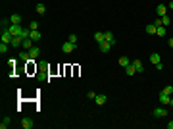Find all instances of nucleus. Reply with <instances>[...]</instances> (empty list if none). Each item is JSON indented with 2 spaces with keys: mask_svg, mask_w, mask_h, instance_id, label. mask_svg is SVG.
I'll return each mask as SVG.
<instances>
[{
  "mask_svg": "<svg viewBox=\"0 0 173 129\" xmlns=\"http://www.w3.org/2000/svg\"><path fill=\"white\" fill-rule=\"evenodd\" d=\"M21 29H23V27H21V25H19V23H12V25H10V27H8V31H10V33H12V35H13V37H18V35H19V33H21Z\"/></svg>",
  "mask_w": 173,
  "mask_h": 129,
  "instance_id": "f257e3e1",
  "label": "nucleus"
},
{
  "mask_svg": "<svg viewBox=\"0 0 173 129\" xmlns=\"http://www.w3.org/2000/svg\"><path fill=\"white\" fill-rule=\"evenodd\" d=\"M21 127L23 129H33L35 127V122H33L31 118H23V120H21Z\"/></svg>",
  "mask_w": 173,
  "mask_h": 129,
  "instance_id": "f03ea898",
  "label": "nucleus"
},
{
  "mask_svg": "<svg viewBox=\"0 0 173 129\" xmlns=\"http://www.w3.org/2000/svg\"><path fill=\"white\" fill-rule=\"evenodd\" d=\"M77 46H79V45H73V43L67 41V43H64V46H62V52H65V54H67V52H73Z\"/></svg>",
  "mask_w": 173,
  "mask_h": 129,
  "instance_id": "7ed1b4c3",
  "label": "nucleus"
},
{
  "mask_svg": "<svg viewBox=\"0 0 173 129\" xmlns=\"http://www.w3.org/2000/svg\"><path fill=\"white\" fill-rule=\"evenodd\" d=\"M10 46H13V48H19V46H23V37H13L12 43H10Z\"/></svg>",
  "mask_w": 173,
  "mask_h": 129,
  "instance_id": "20e7f679",
  "label": "nucleus"
},
{
  "mask_svg": "<svg viewBox=\"0 0 173 129\" xmlns=\"http://www.w3.org/2000/svg\"><path fill=\"white\" fill-rule=\"evenodd\" d=\"M131 64L135 66L137 73H144V66H142V62H141V60H131Z\"/></svg>",
  "mask_w": 173,
  "mask_h": 129,
  "instance_id": "39448f33",
  "label": "nucleus"
},
{
  "mask_svg": "<svg viewBox=\"0 0 173 129\" xmlns=\"http://www.w3.org/2000/svg\"><path fill=\"white\" fill-rule=\"evenodd\" d=\"M156 118H166L167 116V108H154V112H152Z\"/></svg>",
  "mask_w": 173,
  "mask_h": 129,
  "instance_id": "423d86ee",
  "label": "nucleus"
},
{
  "mask_svg": "<svg viewBox=\"0 0 173 129\" xmlns=\"http://www.w3.org/2000/svg\"><path fill=\"white\" fill-rule=\"evenodd\" d=\"M156 14H158L160 18L167 16V6H166V4H158V8H156Z\"/></svg>",
  "mask_w": 173,
  "mask_h": 129,
  "instance_id": "0eeeda50",
  "label": "nucleus"
},
{
  "mask_svg": "<svg viewBox=\"0 0 173 129\" xmlns=\"http://www.w3.org/2000/svg\"><path fill=\"white\" fill-rule=\"evenodd\" d=\"M112 43H108V41H102L100 45H98V48H100V52H110V48H112Z\"/></svg>",
  "mask_w": 173,
  "mask_h": 129,
  "instance_id": "6e6552de",
  "label": "nucleus"
},
{
  "mask_svg": "<svg viewBox=\"0 0 173 129\" xmlns=\"http://www.w3.org/2000/svg\"><path fill=\"white\" fill-rule=\"evenodd\" d=\"M150 62H152L154 66L162 64V58H160V54H158V52H152V54H150Z\"/></svg>",
  "mask_w": 173,
  "mask_h": 129,
  "instance_id": "1a4fd4ad",
  "label": "nucleus"
},
{
  "mask_svg": "<svg viewBox=\"0 0 173 129\" xmlns=\"http://www.w3.org/2000/svg\"><path fill=\"white\" fill-rule=\"evenodd\" d=\"M29 54H31V60H37L38 56H40V48H38V46H33L31 50H29Z\"/></svg>",
  "mask_w": 173,
  "mask_h": 129,
  "instance_id": "9d476101",
  "label": "nucleus"
},
{
  "mask_svg": "<svg viewBox=\"0 0 173 129\" xmlns=\"http://www.w3.org/2000/svg\"><path fill=\"white\" fill-rule=\"evenodd\" d=\"M106 100H108V97H106V95H96V98H94V102L98 104V106L106 104Z\"/></svg>",
  "mask_w": 173,
  "mask_h": 129,
  "instance_id": "9b49d317",
  "label": "nucleus"
},
{
  "mask_svg": "<svg viewBox=\"0 0 173 129\" xmlns=\"http://www.w3.org/2000/svg\"><path fill=\"white\" fill-rule=\"evenodd\" d=\"M10 122H12L10 116H4V118H2V122H0V129H8V127H10Z\"/></svg>",
  "mask_w": 173,
  "mask_h": 129,
  "instance_id": "f8f14e48",
  "label": "nucleus"
},
{
  "mask_svg": "<svg viewBox=\"0 0 173 129\" xmlns=\"http://www.w3.org/2000/svg\"><path fill=\"white\" fill-rule=\"evenodd\" d=\"M169 100H171V97H169V95H164V93L160 95V104H164V106H169Z\"/></svg>",
  "mask_w": 173,
  "mask_h": 129,
  "instance_id": "ddd939ff",
  "label": "nucleus"
},
{
  "mask_svg": "<svg viewBox=\"0 0 173 129\" xmlns=\"http://www.w3.org/2000/svg\"><path fill=\"white\" fill-rule=\"evenodd\" d=\"M144 31H146L148 35H156V31H158V27L154 25V23H148V25H146V29H144Z\"/></svg>",
  "mask_w": 173,
  "mask_h": 129,
  "instance_id": "4468645a",
  "label": "nucleus"
},
{
  "mask_svg": "<svg viewBox=\"0 0 173 129\" xmlns=\"http://www.w3.org/2000/svg\"><path fill=\"white\" fill-rule=\"evenodd\" d=\"M117 62H119V66H121L123 70H125V68H127V66H129V64H131V60H129V58H127V56H121V58L117 60Z\"/></svg>",
  "mask_w": 173,
  "mask_h": 129,
  "instance_id": "2eb2a0df",
  "label": "nucleus"
},
{
  "mask_svg": "<svg viewBox=\"0 0 173 129\" xmlns=\"http://www.w3.org/2000/svg\"><path fill=\"white\" fill-rule=\"evenodd\" d=\"M104 41H108V43L115 45V37H114V35H112L110 31H106V33H104Z\"/></svg>",
  "mask_w": 173,
  "mask_h": 129,
  "instance_id": "dca6fc26",
  "label": "nucleus"
},
{
  "mask_svg": "<svg viewBox=\"0 0 173 129\" xmlns=\"http://www.w3.org/2000/svg\"><path fill=\"white\" fill-rule=\"evenodd\" d=\"M19 60L21 62H31V54L29 52H19Z\"/></svg>",
  "mask_w": 173,
  "mask_h": 129,
  "instance_id": "f3484780",
  "label": "nucleus"
},
{
  "mask_svg": "<svg viewBox=\"0 0 173 129\" xmlns=\"http://www.w3.org/2000/svg\"><path fill=\"white\" fill-rule=\"evenodd\" d=\"M33 43H35V41H31V39H23V46H21V48H25V50H31V48H33Z\"/></svg>",
  "mask_w": 173,
  "mask_h": 129,
  "instance_id": "a211bd4d",
  "label": "nucleus"
},
{
  "mask_svg": "<svg viewBox=\"0 0 173 129\" xmlns=\"http://www.w3.org/2000/svg\"><path fill=\"white\" fill-rule=\"evenodd\" d=\"M40 37H42V35H40L38 31H31V35H29V39L35 41V43H37V41H40Z\"/></svg>",
  "mask_w": 173,
  "mask_h": 129,
  "instance_id": "6ab92c4d",
  "label": "nucleus"
},
{
  "mask_svg": "<svg viewBox=\"0 0 173 129\" xmlns=\"http://www.w3.org/2000/svg\"><path fill=\"white\" fill-rule=\"evenodd\" d=\"M94 41L100 45V43L104 41V33H102V31H96V33H94Z\"/></svg>",
  "mask_w": 173,
  "mask_h": 129,
  "instance_id": "aec40b11",
  "label": "nucleus"
},
{
  "mask_svg": "<svg viewBox=\"0 0 173 129\" xmlns=\"http://www.w3.org/2000/svg\"><path fill=\"white\" fill-rule=\"evenodd\" d=\"M37 14H38V16H44V14H46V6H44V4H37Z\"/></svg>",
  "mask_w": 173,
  "mask_h": 129,
  "instance_id": "412c9836",
  "label": "nucleus"
},
{
  "mask_svg": "<svg viewBox=\"0 0 173 129\" xmlns=\"http://www.w3.org/2000/svg\"><path fill=\"white\" fill-rule=\"evenodd\" d=\"M166 25H160L158 27V31H156V35H158V37H166Z\"/></svg>",
  "mask_w": 173,
  "mask_h": 129,
  "instance_id": "4be33fe9",
  "label": "nucleus"
},
{
  "mask_svg": "<svg viewBox=\"0 0 173 129\" xmlns=\"http://www.w3.org/2000/svg\"><path fill=\"white\" fill-rule=\"evenodd\" d=\"M10 21H12V23H19V21H21V16H19V14H12V16H10Z\"/></svg>",
  "mask_w": 173,
  "mask_h": 129,
  "instance_id": "5701e85b",
  "label": "nucleus"
},
{
  "mask_svg": "<svg viewBox=\"0 0 173 129\" xmlns=\"http://www.w3.org/2000/svg\"><path fill=\"white\" fill-rule=\"evenodd\" d=\"M125 71H127V75H135V73H137V70H135L133 64H129L127 68H125Z\"/></svg>",
  "mask_w": 173,
  "mask_h": 129,
  "instance_id": "b1692460",
  "label": "nucleus"
},
{
  "mask_svg": "<svg viewBox=\"0 0 173 129\" xmlns=\"http://www.w3.org/2000/svg\"><path fill=\"white\" fill-rule=\"evenodd\" d=\"M162 93H164V95H169V97H171V93H173V85H166Z\"/></svg>",
  "mask_w": 173,
  "mask_h": 129,
  "instance_id": "393cba45",
  "label": "nucleus"
},
{
  "mask_svg": "<svg viewBox=\"0 0 173 129\" xmlns=\"http://www.w3.org/2000/svg\"><path fill=\"white\" fill-rule=\"evenodd\" d=\"M8 48H10V45H8V43H2V45H0V54H6Z\"/></svg>",
  "mask_w": 173,
  "mask_h": 129,
  "instance_id": "a878e982",
  "label": "nucleus"
},
{
  "mask_svg": "<svg viewBox=\"0 0 173 129\" xmlns=\"http://www.w3.org/2000/svg\"><path fill=\"white\" fill-rule=\"evenodd\" d=\"M169 23H171V18H169V16H164V18H162V25H169Z\"/></svg>",
  "mask_w": 173,
  "mask_h": 129,
  "instance_id": "bb28decb",
  "label": "nucleus"
},
{
  "mask_svg": "<svg viewBox=\"0 0 173 129\" xmlns=\"http://www.w3.org/2000/svg\"><path fill=\"white\" fill-rule=\"evenodd\" d=\"M29 29H31V31H38V23L35 20L31 21V23H29Z\"/></svg>",
  "mask_w": 173,
  "mask_h": 129,
  "instance_id": "cd10ccee",
  "label": "nucleus"
},
{
  "mask_svg": "<svg viewBox=\"0 0 173 129\" xmlns=\"http://www.w3.org/2000/svg\"><path fill=\"white\" fill-rule=\"evenodd\" d=\"M69 43L77 45V35H75V33H71V35H69Z\"/></svg>",
  "mask_w": 173,
  "mask_h": 129,
  "instance_id": "c85d7f7f",
  "label": "nucleus"
},
{
  "mask_svg": "<svg viewBox=\"0 0 173 129\" xmlns=\"http://www.w3.org/2000/svg\"><path fill=\"white\" fill-rule=\"evenodd\" d=\"M87 97H89L90 100H94V98H96V93H94V91H89V93H87Z\"/></svg>",
  "mask_w": 173,
  "mask_h": 129,
  "instance_id": "c756f323",
  "label": "nucleus"
},
{
  "mask_svg": "<svg viewBox=\"0 0 173 129\" xmlns=\"http://www.w3.org/2000/svg\"><path fill=\"white\" fill-rule=\"evenodd\" d=\"M154 25H156V27H160V25H162V18H158V20L154 21Z\"/></svg>",
  "mask_w": 173,
  "mask_h": 129,
  "instance_id": "7c9ffc66",
  "label": "nucleus"
},
{
  "mask_svg": "<svg viewBox=\"0 0 173 129\" xmlns=\"http://www.w3.org/2000/svg\"><path fill=\"white\" fill-rule=\"evenodd\" d=\"M167 8H169V10H173V0L169 2V4H167Z\"/></svg>",
  "mask_w": 173,
  "mask_h": 129,
  "instance_id": "2f4dec72",
  "label": "nucleus"
},
{
  "mask_svg": "<svg viewBox=\"0 0 173 129\" xmlns=\"http://www.w3.org/2000/svg\"><path fill=\"white\" fill-rule=\"evenodd\" d=\"M167 129H173V122H169V123H167Z\"/></svg>",
  "mask_w": 173,
  "mask_h": 129,
  "instance_id": "473e14b6",
  "label": "nucleus"
},
{
  "mask_svg": "<svg viewBox=\"0 0 173 129\" xmlns=\"http://www.w3.org/2000/svg\"><path fill=\"white\" fill-rule=\"evenodd\" d=\"M169 46H171V48H173V39H169Z\"/></svg>",
  "mask_w": 173,
  "mask_h": 129,
  "instance_id": "72a5a7b5",
  "label": "nucleus"
},
{
  "mask_svg": "<svg viewBox=\"0 0 173 129\" xmlns=\"http://www.w3.org/2000/svg\"><path fill=\"white\" fill-rule=\"evenodd\" d=\"M169 106H171V108H173V98H171V100H169Z\"/></svg>",
  "mask_w": 173,
  "mask_h": 129,
  "instance_id": "f704fd0d",
  "label": "nucleus"
}]
</instances>
